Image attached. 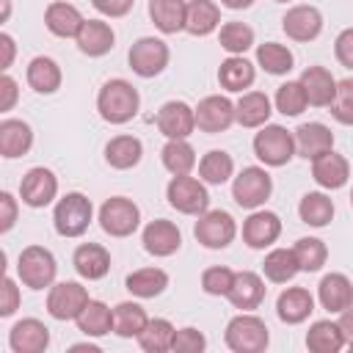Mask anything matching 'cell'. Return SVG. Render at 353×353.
<instances>
[{
	"instance_id": "8",
	"label": "cell",
	"mask_w": 353,
	"mask_h": 353,
	"mask_svg": "<svg viewBox=\"0 0 353 353\" xmlns=\"http://www.w3.org/2000/svg\"><path fill=\"white\" fill-rule=\"evenodd\" d=\"M99 226L110 237H130L141 226V210L127 196H110L99 207Z\"/></svg>"
},
{
	"instance_id": "3",
	"label": "cell",
	"mask_w": 353,
	"mask_h": 353,
	"mask_svg": "<svg viewBox=\"0 0 353 353\" xmlns=\"http://www.w3.org/2000/svg\"><path fill=\"white\" fill-rule=\"evenodd\" d=\"M94 218V204L88 196L72 190L63 199H58L55 212H52V226L61 237H80L85 234L88 223Z\"/></svg>"
},
{
	"instance_id": "11",
	"label": "cell",
	"mask_w": 353,
	"mask_h": 353,
	"mask_svg": "<svg viewBox=\"0 0 353 353\" xmlns=\"http://www.w3.org/2000/svg\"><path fill=\"white\" fill-rule=\"evenodd\" d=\"M88 301H91L88 290L80 281H58L47 292V312H50V317H55L61 323L77 320V314L85 309Z\"/></svg>"
},
{
	"instance_id": "37",
	"label": "cell",
	"mask_w": 353,
	"mask_h": 353,
	"mask_svg": "<svg viewBox=\"0 0 353 353\" xmlns=\"http://www.w3.org/2000/svg\"><path fill=\"white\" fill-rule=\"evenodd\" d=\"M262 273L268 281L273 284H287L292 281L298 273H301V265H298V256L292 248H273L265 262H262Z\"/></svg>"
},
{
	"instance_id": "13",
	"label": "cell",
	"mask_w": 353,
	"mask_h": 353,
	"mask_svg": "<svg viewBox=\"0 0 353 353\" xmlns=\"http://www.w3.org/2000/svg\"><path fill=\"white\" fill-rule=\"evenodd\" d=\"M19 196H22V201H25L28 207H33V210L47 207V204L58 196V176H55L50 168L36 165V168H30V171L22 176V182H19Z\"/></svg>"
},
{
	"instance_id": "30",
	"label": "cell",
	"mask_w": 353,
	"mask_h": 353,
	"mask_svg": "<svg viewBox=\"0 0 353 353\" xmlns=\"http://www.w3.org/2000/svg\"><path fill=\"white\" fill-rule=\"evenodd\" d=\"M185 17H188L185 0H149V19L165 36L185 30Z\"/></svg>"
},
{
	"instance_id": "10",
	"label": "cell",
	"mask_w": 353,
	"mask_h": 353,
	"mask_svg": "<svg viewBox=\"0 0 353 353\" xmlns=\"http://www.w3.org/2000/svg\"><path fill=\"white\" fill-rule=\"evenodd\" d=\"M193 234L204 248L218 251V248H226L234 240L237 223L226 210H207V212L199 215V221L193 226Z\"/></svg>"
},
{
	"instance_id": "48",
	"label": "cell",
	"mask_w": 353,
	"mask_h": 353,
	"mask_svg": "<svg viewBox=\"0 0 353 353\" xmlns=\"http://www.w3.org/2000/svg\"><path fill=\"white\" fill-rule=\"evenodd\" d=\"M328 108L339 124H353V77L336 80V94Z\"/></svg>"
},
{
	"instance_id": "57",
	"label": "cell",
	"mask_w": 353,
	"mask_h": 353,
	"mask_svg": "<svg viewBox=\"0 0 353 353\" xmlns=\"http://www.w3.org/2000/svg\"><path fill=\"white\" fill-rule=\"evenodd\" d=\"M0 50H3V58H0V69L6 72V69L11 66V61H14V52H17V47H14V39H11L8 33H0Z\"/></svg>"
},
{
	"instance_id": "49",
	"label": "cell",
	"mask_w": 353,
	"mask_h": 353,
	"mask_svg": "<svg viewBox=\"0 0 353 353\" xmlns=\"http://www.w3.org/2000/svg\"><path fill=\"white\" fill-rule=\"evenodd\" d=\"M232 281H234V270H229L223 265H212L201 273V290L207 295H229Z\"/></svg>"
},
{
	"instance_id": "39",
	"label": "cell",
	"mask_w": 353,
	"mask_h": 353,
	"mask_svg": "<svg viewBox=\"0 0 353 353\" xmlns=\"http://www.w3.org/2000/svg\"><path fill=\"white\" fill-rule=\"evenodd\" d=\"M74 323L85 336H105L113 331V309L102 301H88Z\"/></svg>"
},
{
	"instance_id": "38",
	"label": "cell",
	"mask_w": 353,
	"mask_h": 353,
	"mask_svg": "<svg viewBox=\"0 0 353 353\" xmlns=\"http://www.w3.org/2000/svg\"><path fill=\"white\" fill-rule=\"evenodd\" d=\"M124 284L135 298H157L168 287V273L163 268H141L132 270Z\"/></svg>"
},
{
	"instance_id": "19",
	"label": "cell",
	"mask_w": 353,
	"mask_h": 353,
	"mask_svg": "<svg viewBox=\"0 0 353 353\" xmlns=\"http://www.w3.org/2000/svg\"><path fill=\"white\" fill-rule=\"evenodd\" d=\"M292 135H295V154H301L303 160H314L334 149V132L323 121H306Z\"/></svg>"
},
{
	"instance_id": "44",
	"label": "cell",
	"mask_w": 353,
	"mask_h": 353,
	"mask_svg": "<svg viewBox=\"0 0 353 353\" xmlns=\"http://www.w3.org/2000/svg\"><path fill=\"white\" fill-rule=\"evenodd\" d=\"M256 63L268 72V74H287L290 69H292V63H295V55L284 47V44H279V41H265V44H259L256 47Z\"/></svg>"
},
{
	"instance_id": "24",
	"label": "cell",
	"mask_w": 353,
	"mask_h": 353,
	"mask_svg": "<svg viewBox=\"0 0 353 353\" xmlns=\"http://www.w3.org/2000/svg\"><path fill=\"white\" fill-rule=\"evenodd\" d=\"M312 312H314V298L306 287H287L276 301V314L287 325H298L309 320Z\"/></svg>"
},
{
	"instance_id": "25",
	"label": "cell",
	"mask_w": 353,
	"mask_h": 353,
	"mask_svg": "<svg viewBox=\"0 0 353 353\" xmlns=\"http://www.w3.org/2000/svg\"><path fill=\"white\" fill-rule=\"evenodd\" d=\"M83 14L72 6V3H63V0H55L47 6L44 11V25L52 36L58 39H77L80 28H83Z\"/></svg>"
},
{
	"instance_id": "16",
	"label": "cell",
	"mask_w": 353,
	"mask_h": 353,
	"mask_svg": "<svg viewBox=\"0 0 353 353\" xmlns=\"http://www.w3.org/2000/svg\"><path fill=\"white\" fill-rule=\"evenodd\" d=\"M281 234V218L270 210H251L243 223V243L248 248H268Z\"/></svg>"
},
{
	"instance_id": "42",
	"label": "cell",
	"mask_w": 353,
	"mask_h": 353,
	"mask_svg": "<svg viewBox=\"0 0 353 353\" xmlns=\"http://www.w3.org/2000/svg\"><path fill=\"white\" fill-rule=\"evenodd\" d=\"M174 334H176V328L165 317H154L143 325V331L135 339H138L141 350H146V353H165L174 345Z\"/></svg>"
},
{
	"instance_id": "22",
	"label": "cell",
	"mask_w": 353,
	"mask_h": 353,
	"mask_svg": "<svg viewBox=\"0 0 353 353\" xmlns=\"http://www.w3.org/2000/svg\"><path fill=\"white\" fill-rule=\"evenodd\" d=\"M312 176H314V182H317L320 188H325V190H339V188H345L347 179H350V165H347V160H345L342 154H336V152L331 149V152H325V154H320V157L312 160Z\"/></svg>"
},
{
	"instance_id": "62",
	"label": "cell",
	"mask_w": 353,
	"mask_h": 353,
	"mask_svg": "<svg viewBox=\"0 0 353 353\" xmlns=\"http://www.w3.org/2000/svg\"><path fill=\"white\" fill-rule=\"evenodd\" d=\"M273 3H287V0H273Z\"/></svg>"
},
{
	"instance_id": "5",
	"label": "cell",
	"mask_w": 353,
	"mask_h": 353,
	"mask_svg": "<svg viewBox=\"0 0 353 353\" xmlns=\"http://www.w3.org/2000/svg\"><path fill=\"white\" fill-rule=\"evenodd\" d=\"M55 273H58V265H55V256L50 248H44V245L22 248V254L17 259V276L25 287H30V290L52 287Z\"/></svg>"
},
{
	"instance_id": "59",
	"label": "cell",
	"mask_w": 353,
	"mask_h": 353,
	"mask_svg": "<svg viewBox=\"0 0 353 353\" xmlns=\"http://www.w3.org/2000/svg\"><path fill=\"white\" fill-rule=\"evenodd\" d=\"M69 350H72V353H77V350H88V353H99V347H97V345H91V342H77V345H72Z\"/></svg>"
},
{
	"instance_id": "51",
	"label": "cell",
	"mask_w": 353,
	"mask_h": 353,
	"mask_svg": "<svg viewBox=\"0 0 353 353\" xmlns=\"http://www.w3.org/2000/svg\"><path fill=\"white\" fill-rule=\"evenodd\" d=\"M17 309H19V287L11 276H6L0 287V317H11Z\"/></svg>"
},
{
	"instance_id": "54",
	"label": "cell",
	"mask_w": 353,
	"mask_h": 353,
	"mask_svg": "<svg viewBox=\"0 0 353 353\" xmlns=\"http://www.w3.org/2000/svg\"><path fill=\"white\" fill-rule=\"evenodd\" d=\"M17 199L8 193V190H3L0 193V232H11V226L17 223Z\"/></svg>"
},
{
	"instance_id": "21",
	"label": "cell",
	"mask_w": 353,
	"mask_h": 353,
	"mask_svg": "<svg viewBox=\"0 0 353 353\" xmlns=\"http://www.w3.org/2000/svg\"><path fill=\"white\" fill-rule=\"evenodd\" d=\"M77 50L88 58H102L113 50V41H116V33L108 22L102 19H85L80 33H77Z\"/></svg>"
},
{
	"instance_id": "7",
	"label": "cell",
	"mask_w": 353,
	"mask_h": 353,
	"mask_svg": "<svg viewBox=\"0 0 353 353\" xmlns=\"http://www.w3.org/2000/svg\"><path fill=\"white\" fill-rule=\"evenodd\" d=\"M165 199L168 204L182 212V215H201L210 207V193H207V182L190 176V174H179L171 176L168 188H165Z\"/></svg>"
},
{
	"instance_id": "1",
	"label": "cell",
	"mask_w": 353,
	"mask_h": 353,
	"mask_svg": "<svg viewBox=\"0 0 353 353\" xmlns=\"http://www.w3.org/2000/svg\"><path fill=\"white\" fill-rule=\"evenodd\" d=\"M141 94L130 80L113 77L97 94V110L108 124H127L138 116Z\"/></svg>"
},
{
	"instance_id": "53",
	"label": "cell",
	"mask_w": 353,
	"mask_h": 353,
	"mask_svg": "<svg viewBox=\"0 0 353 353\" xmlns=\"http://www.w3.org/2000/svg\"><path fill=\"white\" fill-rule=\"evenodd\" d=\"M132 3H135V0H91V6H94L102 17H110V19L127 17V14L132 11Z\"/></svg>"
},
{
	"instance_id": "43",
	"label": "cell",
	"mask_w": 353,
	"mask_h": 353,
	"mask_svg": "<svg viewBox=\"0 0 353 353\" xmlns=\"http://www.w3.org/2000/svg\"><path fill=\"white\" fill-rule=\"evenodd\" d=\"M234 174V160L223 149H212L199 160V176L207 185H223Z\"/></svg>"
},
{
	"instance_id": "20",
	"label": "cell",
	"mask_w": 353,
	"mask_h": 353,
	"mask_svg": "<svg viewBox=\"0 0 353 353\" xmlns=\"http://www.w3.org/2000/svg\"><path fill=\"white\" fill-rule=\"evenodd\" d=\"M229 303L240 312H254L259 309V303L265 301V281L259 273L254 270H240L234 273V281H232V290H229Z\"/></svg>"
},
{
	"instance_id": "14",
	"label": "cell",
	"mask_w": 353,
	"mask_h": 353,
	"mask_svg": "<svg viewBox=\"0 0 353 353\" xmlns=\"http://www.w3.org/2000/svg\"><path fill=\"white\" fill-rule=\"evenodd\" d=\"M154 121L165 138H188L196 130V108L182 99H171L157 110Z\"/></svg>"
},
{
	"instance_id": "6",
	"label": "cell",
	"mask_w": 353,
	"mask_h": 353,
	"mask_svg": "<svg viewBox=\"0 0 353 353\" xmlns=\"http://www.w3.org/2000/svg\"><path fill=\"white\" fill-rule=\"evenodd\" d=\"M273 193V179L259 165H245L232 182V199L243 210H259Z\"/></svg>"
},
{
	"instance_id": "58",
	"label": "cell",
	"mask_w": 353,
	"mask_h": 353,
	"mask_svg": "<svg viewBox=\"0 0 353 353\" xmlns=\"http://www.w3.org/2000/svg\"><path fill=\"white\" fill-rule=\"evenodd\" d=\"M254 0H221V6L223 8H232V11H243V8H248Z\"/></svg>"
},
{
	"instance_id": "23",
	"label": "cell",
	"mask_w": 353,
	"mask_h": 353,
	"mask_svg": "<svg viewBox=\"0 0 353 353\" xmlns=\"http://www.w3.org/2000/svg\"><path fill=\"white\" fill-rule=\"evenodd\" d=\"M72 265H74V270H77L80 279L97 281V279H105L108 276V270H110V254L99 243H83V245L74 248Z\"/></svg>"
},
{
	"instance_id": "35",
	"label": "cell",
	"mask_w": 353,
	"mask_h": 353,
	"mask_svg": "<svg viewBox=\"0 0 353 353\" xmlns=\"http://www.w3.org/2000/svg\"><path fill=\"white\" fill-rule=\"evenodd\" d=\"M306 347L312 353H336L345 347V334L339 323L331 320H314L306 331Z\"/></svg>"
},
{
	"instance_id": "15",
	"label": "cell",
	"mask_w": 353,
	"mask_h": 353,
	"mask_svg": "<svg viewBox=\"0 0 353 353\" xmlns=\"http://www.w3.org/2000/svg\"><path fill=\"white\" fill-rule=\"evenodd\" d=\"M281 30L292 41H314L323 33V14L314 6H292L281 17Z\"/></svg>"
},
{
	"instance_id": "18",
	"label": "cell",
	"mask_w": 353,
	"mask_h": 353,
	"mask_svg": "<svg viewBox=\"0 0 353 353\" xmlns=\"http://www.w3.org/2000/svg\"><path fill=\"white\" fill-rule=\"evenodd\" d=\"M50 345V328L36 320V317H25L19 323H14V328L8 331V347L14 353H41Z\"/></svg>"
},
{
	"instance_id": "2",
	"label": "cell",
	"mask_w": 353,
	"mask_h": 353,
	"mask_svg": "<svg viewBox=\"0 0 353 353\" xmlns=\"http://www.w3.org/2000/svg\"><path fill=\"white\" fill-rule=\"evenodd\" d=\"M229 350L234 353H262L270 342L268 325L262 317L251 314V312H240L237 317H232L226 323V334H223Z\"/></svg>"
},
{
	"instance_id": "26",
	"label": "cell",
	"mask_w": 353,
	"mask_h": 353,
	"mask_svg": "<svg viewBox=\"0 0 353 353\" xmlns=\"http://www.w3.org/2000/svg\"><path fill=\"white\" fill-rule=\"evenodd\" d=\"M317 298H320L323 309L339 314L347 306H353V281L345 273H328V276H323V281L317 287Z\"/></svg>"
},
{
	"instance_id": "55",
	"label": "cell",
	"mask_w": 353,
	"mask_h": 353,
	"mask_svg": "<svg viewBox=\"0 0 353 353\" xmlns=\"http://www.w3.org/2000/svg\"><path fill=\"white\" fill-rule=\"evenodd\" d=\"M17 97H19V88H17V80L11 74H3L0 77V110H11L17 105Z\"/></svg>"
},
{
	"instance_id": "17",
	"label": "cell",
	"mask_w": 353,
	"mask_h": 353,
	"mask_svg": "<svg viewBox=\"0 0 353 353\" xmlns=\"http://www.w3.org/2000/svg\"><path fill=\"white\" fill-rule=\"evenodd\" d=\"M141 243H143L146 254H152V256H171V254H176L179 245H182V232L176 229L174 221L157 218V221H149V223L143 226Z\"/></svg>"
},
{
	"instance_id": "9",
	"label": "cell",
	"mask_w": 353,
	"mask_h": 353,
	"mask_svg": "<svg viewBox=\"0 0 353 353\" xmlns=\"http://www.w3.org/2000/svg\"><path fill=\"white\" fill-rule=\"evenodd\" d=\"M168 44L163 39H154V36H141L138 41H132L130 52H127V61H130V69L138 74V77H157L165 66H168Z\"/></svg>"
},
{
	"instance_id": "27",
	"label": "cell",
	"mask_w": 353,
	"mask_h": 353,
	"mask_svg": "<svg viewBox=\"0 0 353 353\" xmlns=\"http://www.w3.org/2000/svg\"><path fill=\"white\" fill-rule=\"evenodd\" d=\"M33 146V130L22 119H3L0 121V154L6 160L28 154Z\"/></svg>"
},
{
	"instance_id": "40",
	"label": "cell",
	"mask_w": 353,
	"mask_h": 353,
	"mask_svg": "<svg viewBox=\"0 0 353 353\" xmlns=\"http://www.w3.org/2000/svg\"><path fill=\"white\" fill-rule=\"evenodd\" d=\"M298 215L306 226H314V229H323L331 223L334 218V201L320 193V190H312V193H303L301 204H298Z\"/></svg>"
},
{
	"instance_id": "36",
	"label": "cell",
	"mask_w": 353,
	"mask_h": 353,
	"mask_svg": "<svg viewBox=\"0 0 353 353\" xmlns=\"http://www.w3.org/2000/svg\"><path fill=\"white\" fill-rule=\"evenodd\" d=\"M160 160L171 176L190 174L196 165V149L188 143V138H168L165 146L160 149Z\"/></svg>"
},
{
	"instance_id": "41",
	"label": "cell",
	"mask_w": 353,
	"mask_h": 353,
	"mask_svg": "<svg viewBox=\"0 0 353 353\" xmlns=\"http://www.w3.org/2000/svg\"><path fill=\"white\" fill-rule=\"evenodd\" d=\"M146 323H149V317H146V312H143L141 303H135V301H121V303L113 306V331H116L119 336L132 339V336H138V334L143 331Z\"/></svg>"
},
{
	"instance_id": "29",
	"label": "cell",
	"mask_w": 353,
	"mask_h": 353,
	"mask_svg": "<svg viewBox=\"0 0 353 353\" xmlns=\"http://www.w3.org/2000/svg\"><path fill=\"white\" fill-rule=\"evenodd\" d=\"M270 113H273V105H270L268 94H262V91H245L234 102V119L240 127H248V130L265 127Z\"/></svg>"
},
{
	"instance_id": "4",
	"label": "cell",
	"mask_w": 353,
	"mask_h": 353,
	"mask_svg": "<svg viewBox=\"0 0 353 353\" xmlns=\"http://www.w3.org/2000/svg\"><path fill=\"white\" fill-rule=\"evenodd\" d=\"M254 154L265 165L281 168L295 157V135L281 124H265L254 135Z\"/></svg>"
},
{
	"instance_id": "33",
	"label": "cell",
	"mask_w": 353,
	"mask_h": 353,
	"mask_svg": "<svg viewBox=\"0 0 353 353\" xmlns=\"http://www.w3.org/2000/svg\"><path fill=\"white\" fill-rule=\"evenodd\" d=\"M254 77H256L254 63L245 61L243 55H229V58L218 66V83H221V88H226V91H232V94L251 88V85H254Z\"/></svg>"
},
{
	"instance_id": "52",
	"label": "cell",
	"mask_w": 353,
	"mask_h": 353,
	"mask_svg": "<svg viewBox=\"0 0 353 353\" xmlns=\"http://www.w3.org/2000/svg\"><path fill=\"white\" fill-rule=\"evenodd\" d=\"M334 55L345 69H353V28H345L334 41Z\"/></svg>"
},
{
	"instance_id": "46",
	"label": "cell",
	"mask_w": 353,
	"mask_h": 353,
	"mask_svg": "<svg viewBox=\"0 0 353 353\" xmlns=\"http://www.w3.org/2000/svg\"><path fill=\"white\" fill-rule=\"evenodd\" d=\"M218 41L229 55H243L245 50L254 47V30L245 22H226V25H221Z\"/></svg>"
},
{
	"instance_id": "28",
	"label": "cell",
	"mask_w": 353,
	"mask_h": 353,
	"mask_svg": "<svg viewBox=\"0 0 353 353\" xmlns=\"http://www.w3.org/2000/svg\"><path fill=\"white\" fill-rule=\"evenodd\" d=\"M301 85L306 91L309 105L314 108H328L336 94V80L325 66H306L301 74Z\"/></svg>"
},
{
	"instance_id": "34",
	"label": "cell",
	"mask_w": 353,
	"mask_h": 353,
	"mask_svg": "<svg viewBox=\"0 0 353 353\" xmlns=\"http://www.w3.org/2000/svg\"><path fill=\"white\" fill-rule=\"evenodd\" d=\"M221 25V8L212 0H190L188 3V17H185V30L190 36H210Z\"/></svg>"
},
{
	"instance_id": "60",
	"label": "cell",
	"mask_w": 353,
	"mask_h": 353,
	"mask_svg": "<svg viewBox=\"0 0 353 353\" xmlns=\"http://www.w3.org/2000/svg\"><path fill=\"white\" fill-rule=\"evenodd\" d=\"M3 3V19H8V14H11V3L8 0H0Z\"/></svg>"
},
{
	"instance_id": "47",
	"label": "cell",
	"mask_w": 353,
	"mask_h": 353,
	"mask_svg": "<svg viewBox=\"0 0 353 353\" xmlns=\"http://www.w3.org/2000/svg\"><path fill=\"white\" fill-rule=\"evenodd\" d=\"M309 99H306V91L301 85V80H287L276 88V110L284 113V116H301L306 110Z\"/></svg>"
},
{
	"instance_id": "12",
	"label": "cell",
	"mask_w": 353,
	"mask_h": 353,
	"mask_svg": "<svg viewBox=\"0 0 353 353\" xmlns=\"http://www.w3.org/2000/svg\"><path fill=\"white\" fill-rule=\"evenodd\" d=\"M234 102L229 97H221V94H210L204 97L199 105H196V127L201 132H223L234 124Z\"/></svg>"
},
{
	"instance_id": "56",
	"label": "cell",
	"mask_w": 353,
	"mask_h": 353,
	"mask_svg": "<svg viewBox=\"0 0 353 353\" xmlns=\"http://www.w3.org/2000/svg\"><path fill=\"white\" fill-rule=\"evenodd\" d=\"M339 328H342V334H345V345L353 350V306H347L345 312H339Z\"/></svg>"
},
{
	"instance_id": "31",
	"label": "cell",
	"mask_w": 353,
	"mask_h": 353,
	"mask_svg": "<svg viewBox=\"0 0 353 353\" xmlns=\"http://www.w3.org/2000/svg\"><path fill=\"white\" fill-rule=\"evenodd\" d=\"M143 157V143L141 138L135 135H116L108 141L105 146V160L110 168L116 171H127V168H135Z\"/></svg>"
},
{
	"instance_id": "32",
	"label": "cell",
	"mask_w": 353,
	"mask_h": 353,
	"mask_svg": "<svg viewBox=\"0 0 353 353\" xmlns=\"http://www.w3.org/2000/svg\"><path fill=\"white\" fill-rule=\"evenodd\" d=\"M25 77H28V85H30L36 94H55V91L61 88V80H63L61 66H58L52 58H47V55H36V58L28 63Z\"/></svg>"
},
{
	"instance_id": "61",
	"label": "cell",
	"mask_w": 353,
	"mask_h": 353,
	"mask_svg": "<svg viewBox=\"0 0 353 353\" xmlns=\"http://www.w3.org/2000/svg\"><path fill=\"white\" fill-rule=\"evenodd\" d=\"M350 207H353V188H350Z\"/></svg>"
},
{
	"instance_id": "50",
	"label": "cell",
	"mask_w": 353,
	"mask_h": 353,
	"mask_svg": "<svg viewBox=\"0 0 353 353\" xmlns=\"http://www.w3.org/2000/svg\"><path fill=\"white\" fill-rule=\"evenodd\" d=\"M207 347V339H204V334L199 331V328H179L176 334H174V345H171V350H176V353H201Z\"/></svg>"
},
{
	"instance_id": "45",
	"label": "cell",
	"mask_w": 353,
	"mask_h": 353,
	"mask_svg": "<svg viewBox=\"0 0 353 353\" xmlns=\"http://www.w3.org/2000/svg\"><path fill=\"white\" fill-rule=\"evenodd\" d=\"M292 251L298 256L301 270H306V273H317L328 259V248H325V243L320 237H301L292 245Z\"/></svg>"
}]
</instances>
